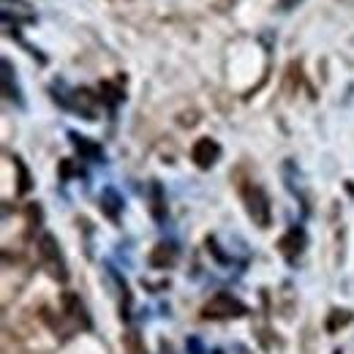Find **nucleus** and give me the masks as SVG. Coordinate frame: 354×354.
Returning <instances> with one entry per match:
<instances>
[{
	"instance_id": "obj_1",
	"label": "nucleus",
	"mask_w": 354,
	"mask_h": 354,
	"mask_svg": "<svg viewBox=\"0 0 354 354\" xmlns=\"http://www.w3.org/2000/svg\"><path fill=\"white\" fill-rule=\"evenodd\" d=\"M240 196L245 202V210H248L251 221L259 229H267L272 221V207H270V196L265 194V188L259 183L248 180V183H240Z\"/></svg>"
},
{
	"instance_id": "obj_3",
	"label": "nucleus",
	"mask_w": 354,
	"mask_h": 354,
	"mask_svg": "<svg viewBox=\"0 0 354 354\" xmlns=\"http://www.w3.org/2000/svg\"><path fill=\"white\" fill-rule=\"evenodd\" d=\"M191 158H194V164H196L199 169H210V167H216V161L221 158V145H218L216 139H210V136H202V139L194 142Z\"/></svg>"
},
{
	"instance_id": "obj_10",
	"label": "nucleus",
	"mask_w": 354,
	"mask_h": 354,
	"mask_svg": "<svg viewBox=\"0 0 354 354\" xmlns=\"http://www.w3.org/2000/svg\"><path fill=\"white\" fill-rule=\"evenodd\" d=\"M303 0H278V6H281V11H289V8H295V6H300Z\"/></svg>"
},
{
	"instance_id": "obj_5",
	"label": "nucleus",
	"mask_w": 354,
	"mask_h": 354,
	"mask_svg": "<svg viewBox=\"0 0 354 354\" xmlns=\"http://www.w3.org/2000/svg\"><path fill=\"white\" fill-rule=\"evenodd\" d=\"M177 259V248L172 243H158L156 251L150 254V265L153 267H172Z\"/></svg>"
},
{
	"instance_id": "obj_11",
	"label": "nucleus",
	"mask_w": 354,
	"mask_h": 354,
	"mask_svg": "<svg viewBox=\"0 0 354 354\" xmlns=\"http://www.w3.org/2000/svg\"><path fill=\"white\" fill-rule=\"evenodd\" d=\"M333 354H344V352H333Z\"/></svg>"
},
{
	"instance_id": "obj_9",
	"label": "nucleus",
	"mask_w": 354,
	"mask_h": 354,
	"mask_svg": "<svg viewBox=\"0 0 354 354\" xmlns=\"http://www.w3.org/2000/svg\"><path fill=\"white\" fill-rule=\"evenodd\" d=\"M346 322H352V313H349V310H344V313H341V310H333V316H330V322H327V330L335 333L338 324H346Z\"/></svg>"
},
{
	"instance_id": "obj_4",
	"label": "nucleus",
	"mask_w": 354,
	"mask_h": 354,
	"mask_svg": "<svg viewBox=\"0 0 354 354\" xmlns=\"http://www.w3.org/2000/svg\"><path fill=\"white\" fill-rule=\"evenodd\" d=\"M303 248H306V232H303V229H297V226H295V229H289V232L278 240V251H281L289 262H295V259L303 254Z\"/></svg>"
},
{
	"instance_id": "obj_6",
	"label": "nucleus",
	"mask_w": 354,
	"mask_h": 354,
	"mask_svg": "<svg viewBox=\"0 0 354 354\" xmlns=\"http://www.w3.org/2000/svg\"><path fill=\"white\" fill-rule=\"evenodd\" d=\"M71 142L77 145V150H82L88 158H93V161H101L104 158V150L98 147V145H93V142H88L85 136H80V133H71Z\"/></svg>"
},
{
	"instance_id": "obj_8",
	"label": "nucleus",
	"mask_w": 354,
	"mask_h": 354,
	"mask_svg": "<svg viewBox=\"0 0 354 354\" xmlns=\"http://www.w3.org/2000/svg\"><path fill=\"white\" fill-rule=\"evenodd\" d=\"M150 191H153V205H150V207H153V216H156V218H164V207H161V202H164V199H161V185L153 183Z\"/></svg>"
},
{
	"instance_id": "obj_2",
	"label": "nucleus",
	"mask_w": 354,
	"mask_h": 354,
	"mask_svg": "<svg viewBox=\"0 0 354 354\" xmlns=\"http://www.w3.org/2000/svg\"><path fill=\"white\" fill-rule=\"evenodd\" d=\"M243 313H245V306H243L240 300H234L232 295H216L210 303H205L202 319L223 322V319H240Z\"/></svg>"
},
{
	"instance_id": "obj_7",
	"label": "nucleus",
	"mask_w": 354,
	"mask_h": 354,
	"mask_svg": "<svg viewBox=\"0 0 354 354\" xmlns=\"http://www.w3.org/2000/svg\"><path fill=\"white\" fill-rule=\"evenodd\" d=\"M101 202H104V210L109 213V218H118V210L123 207V202H120V196H118L112 188L104 191V199H101Z\"/></svg>"
}]
</instances>
